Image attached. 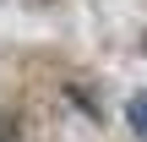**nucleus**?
Returning <instances> with one entry per match:
<instances>
[{
    "instance_id": "1",
    "label": "nucleus",
    "mask_w": 147,
    "mask_h": 142,
    "mask_svg": "<svg viewBox=\"0 0 147 142\" xmlns=\"http://www.w3.org/2000/svg\"><path fill=\"white\" fill-rule=\"evenodd\" d=\"M125 115H131V126H136V137L147 142V93H136V99H131V109H125Z\"/></svg>"
}]
</instances>
